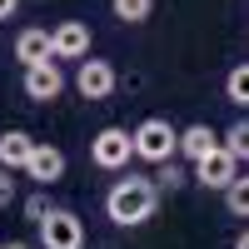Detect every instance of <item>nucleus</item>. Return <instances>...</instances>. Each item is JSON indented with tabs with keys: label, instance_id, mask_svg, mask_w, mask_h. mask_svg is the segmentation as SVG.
Here are the masks:
<instances>
[{
	"label": "nucleus",
	"instance_id": "nucleus-15",
	"mask_svg": "<svg viewBox=\"0 0 249 249\" xmlns=\"http://www.w3.org/2000/svg\"><path fill=\"white\" fill-rule=\"evenodd\" d=\"M219 140H224V150H230L239 164L249 160V120H234V124H230V130H224Z\"/></svg>",
	"mask_w": 249,
	"mask_h": 249
},
{
	"label": "nucleus",
	"instance_id": "nucleus-5",
	"mask_svg": "<svg viewBox=\"0 0 249 249\" xmlns=\"http://www.w3.org/2000/svg\"><path fill=\"white\" fill-rule=\"evenodd\" d=\"M115 85H120V75H115V65L110 60H80V70H75V90L85 95V100H105V95H115Z\"/></svg>",
	"mask_w": 249,
	"mask_h": 249
},
{
	"label": "nucleus",
	"instance_id": "nucleus-6",
	"mask_svg": "<svg viewBox=\"0 0 249 249\" xmlns=\"http://www.w3.org/2000/svg\"><path fill=\"white\" fill-rule=\"evenodd\" d=\"M195 179L204 184V190H230V184L239 179V160L219 144V150H210V155L195 164Z\"/></svg>",
	"mask_w": 249,
	"mask_h": 249
},
{
	"label": "nucleus",
	"instance_id": "nucleus-9",
	"mask_svg": "<svg viewBox=\"0 0 249 249\" xmlns=\"http://www.w3.org/2000/svg\"><path fill=\"white\" fill-rule=\"evenodd\" d=\"M35 144H40V140H30L25 130H5V135H0V170L25 175V164H30V155H35Z\"/></svg>",
	"mask_w": 249,
	"mask_h": 249
},
{
	"label": "nucleus",
	"instance_id": "nucleus-11",
	"mask_svg": "<svg viewBox=\"0 0 249 249\" xmlns=\"http://www.w3.org/2000/svg\"><path fill=\"white\" fill-rule=\"evenodd\" d=\"M25 175H30L35 184H55V179H65V150H55V144H35Z\"/></svg>",
	"mask_w": 249,
	"mask_h": 249
},
{
	"label": "nucleus",
	"instance_id": "nucleus-13",
	"mask_svg": "<svg viewBox=\"0 0 249 249\" xmlns=\"http://www.w3.org/2000/svg\"><path fill=\"white\" fill-rule=\"evenodd\" d=\"M224 100L249 110V60H244V65H234L230 75H224Z\"/></svg>",
	"mask_w": 249,
	"mask_h": 249
},
{
	"label": "nucleus",
	"instance_id": "nucleus-8",
	"mask_svg": "<svg viewBox=\"0 0 249 249\" xmlns=\"http://www.w3.org/2000/svg\"><path fill=\"white\" fill-rule=\"evenodd\" d=\"M60 90H65V75H60L55 60H45V65H30V70H25V95L35 100V105H50V100H60Z\"/></svg>",
	"mask_w": 249,
	"mask_h": 249
},
{
	"label": "nucleus",
	"instance_id": "nucleus-21",
	"mask_svg": "<svg viewBox=\"0 0 249 249\" xmlns=\"http://www.w3.org/2000/svg\"><path fill=\"white\" fill-rule=\"evenodd\" d=\"M234 249H249V230H239V239H234Z\"/></svg>",
	"mask_w": 249,
	"mask_h": 249
},
{
	"label": "nucleus",
	"instance_id": "nucleus-19",
	"mask_svg": "<svg viewBox=\"0 0 249 249\" xmlns=\"http://www.w3.org/2000/svg\"><path fill=\"white\" fill-rule=\"evenodd\" d=\"M10 199H15V179L10 170H0V210H10Z\"/></svg>",
	"mask_w": 249,
	"mask_h": 249
},
{
	"label": "nucleus",
	"instance_id": "nucleus-3",
	"mask_svg": "<svg viewBox=\"0 0 249 249\" xmlns=\"http://www.w3.org/2000/svg\"><path fill=\"white\" fill-rule=\"evenodd\" d=\"M90 160H95V170H124V164L135 160V140L130 130H120V124H105L95 140H90Z\"/></svg>",
	"mask_w": 249,
	"mask_h": 249
},
{
	"label": "nucleus",
	"instance_id": "nucleus-1",
	"mask_svg": "<svg viewBox=\"0 0 249 249\" xmlns=\"http://www.w3.org/2000/svg\"><path fill=\"white\" fill-rule=\"evenodd\" d=\"M155 210H160V190H155V179H144V175L115 179L110 195H105V214H110L115 224H124V230L155 219Z\"/></svg>",
	"mask_w": 249,
	"mask_h": 249
},
{
	"label": "nucleus",
	"instance_id": "nucleus-7",
	"mask_svg": "<svg viewBox=\"0 0 249 249\" xmlns=\"http://www.w3.org/2000/svg\"><path fill=\"white\" fill-rule=\"evenodd\" d=\"M50 45H55V60H90V25L85 20H60L50 30Z\"/></svg>",
	"mask_w": 249,
	"mask_h": 249
},
{
	"label": "nucleus",
	"instance_id": "nucleus-14",
	"mask_svg": "<svg viewBox=\"0 0 249 249\" xmlns=\"http://www.w3.org/2000/svg\"><path fill=\"white\" fill-rule=\"evenodd\" d=\"M115 20H124V25H144V20L155 15V0H110Z\"/></svg>",
	"mask_w": 249,
	"mask_h": 249
},
{
	"label": "nucleus",
	"instance_id": "nucleus-12",
	"mask_svg": "<svg viewBox=\"0 0 249 249\" xmlns=\"http://www.w3.org/2000/svg\"><path fill=\"white\" fill-rule=\"evenodd\" d=\"M210 150H219V135L210 130V124H184V130H179V155H184V160L199 164Z\"/></svg>",
	"mask_w": 249,
	"mask_h": 249
},
{
	"label": "nucleus",
	"instance_id": "nucleus-18",
	"mask_svg": "<svg viewBox=\"0 0 249 249\" xmlns=\"http://www.w3.org/2000/svg\"><path fill=\"white\" fill-rule=\"evenodd\" d=\"M20 210H25V219H35V224H40V219L50 214V199H45V195H30L25 204H20Z\"/></svg>",
	"mask_w": 249,
	"mask_h": 249
},
{
	"label": "nucleus",
	"instance_id": "nucleus-4",
	"mask_svg": "<svg viewBox=\"0 0 249 249\" xmlns=\"http://www.w3.org/2000/svg\"><path fill=\"white\" fill-rule=\"evenodd\" d=\"M40 249H85V224L75 210H50L40 219Z\"/></svg>",
	"mask_w": 249,
	"mask_h": 249
},
{
	"label": "nucleus",
	"instance_id": "nucleus-2",
	"mask_svg": "<svg viewBox=\"0 0 249 249\" xmlns=\"http://www.w3.org/2000/svg\"><path fill=\"white\" fill-rule=\"evenodd\" d=\"M130 140H135V160H144V164H164V160L179 155V130L170 120H160V115L140 120L130 130Z\"/></svg>",
	"mask_w": 249,
	"mask_h": 249
},
{
	"label": "nucleus",
	"instance_id": "nucleus-10",
	"mask_svg": "<svg viewBox=\"0 0 249 249\" xmlns=\"http://www.w3.org/2000/svg\"><path fill=\"white\" fill-rule=\"evenodd\" d=\"M15 60L20 65H45V60H55V45H50V30H40V25H30V30H20L15 35Z\"/></svg>",
	"mask_w": 249,
	"mask_h": 249
},
{
	"label": "nucleus",
	"instance_id": "nucleus-16",
	"mask_svg": "<svg viewBox=\"0 0 249 249\" xmlns=\"http://www.w3.org/2000/svg\"><path fill=\"white\" fill-rule=\"evenodd\" d=\"M184 184H190V175H184L175 160H164L160 170H155V190H160V195H175V190H184Z\"/></svg>",
	"mask_w": 249,
	"mask_h": 249
},
{
	"label": "nucleus",
	"instance_id": "nucleus-23",
	"mask_svg": "<svg viewBox=\"0 0 249 249\" xmlns=\"http://www.w3.org/2000/svg\"><path fill=\"white\" fill-rule=\"evenodd\" d=\"M0 249H5V244H0Z\"/></svg>",
	"mask_w": 249,
	"mask_h": 249
},
{
	"label": "nucleus",
	"instance_id": "nucleus-22",
	"mask_svg": "<svg viewBox=\"0 0 249 249\" xmlns=\"http://www.w3.org/2000/svg\"><path fill=\"white\" fill-rule=\"evenodd\" d=\"M5 249H30V244H25V239H10V244H5Z\"/></svg>",
	"mask_w": 249,
	"mask_h": 249
},
{
	"label": "nucleus",
	"instance_id": "nucleus-20",
	"mask_svg": "<svg viewBox=\"0 0 249 249\" xmlns=\"http://www.w3.org/2000/svg\"><path fill=\"white\" fill-rule=\"evenodd\" d=\"M15 5H20V0H0V20H10V15H15Z\"/></svg>",
	"mask_w": 249,
	"mask_h": 249
},
{
	"label": "nucleus",
	"instance_id": "nucleus-17",
	"mask_svg": "<svg viewBox=\"0 0 249 249\" xmlns=\"http://www.w3.org/2000/svg\"><path fill=\"white\" fill-rule=\"evenodd\" d=\"M224 204H230L234 219H249V175H239L230 190H224Z\"/></svg>",
	"mask_w": 249,
	"mask_h": 249
}]
</instances>
